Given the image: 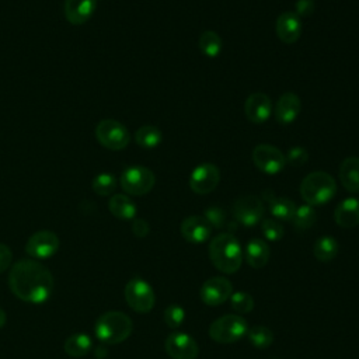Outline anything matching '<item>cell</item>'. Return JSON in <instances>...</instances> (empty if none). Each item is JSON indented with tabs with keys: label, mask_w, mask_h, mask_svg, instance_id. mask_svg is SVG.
Returning a JSON list of instances; mask_svg holds the SVG:
<instances>
[{
	"label": "cell",
	"mask_w": 359,
	"mask_h": 359,
	"mask_svg": "<svg viewBox=\"0 0 359 359\" xmlns=\"http://www.w3.org/2000/svg\"><path fill=\"white\" fill-rule=\"evenodd\" d=\"M209 257L216 269L223 273H234L243 262V250L231 233H220L209 243Z\"/></svg>",
	"instance_id": "obj_2"
},
{
	"label": "cell",
	"mask_w": 359,
	"mask_h": 359,
	"mask_svg": "<svg viewBox=\"0 0 359 359\" xmlns=\"http://www.w3.org/2000/svg\"><path fill=\"white\" fill-rule=\"evenodd\" d=\"M8 286L20 300L41 304L50 297L55 287V279L45 265L36 259L27 258L17 261L11 266Z\"/></svg>",
	"instance_id": "obj_1"
},
{
	"label": "cell",
	"mask_w": 359,
	"mask_h": 359,
	"mask_svg": "<svg viewBox=\"0 0 359 359\" xmlns=\"http://www.w3.org/2000/svg\"><path fill=\"white\" fill-rule=\"evenodd\" d=\"M220 181V171L212 163H203L194 168L189 177V187L198 195L212 192Z\"/></svg>",
	"instance_id": "obj_13"
},
{
	"label": "cell",
	"mask_w": 359,
	"mask_h": 359,
	"mask_svg": "<svg viewBox=\"0 0 359 359\" xmlns=\"http://www.w3.org/2000/svg\"><path fill=\"white\" fill-rule=\"evenodd\" d=\"M251 157L255 167L268 175H275L280 172L286 164L285 154L278 147L271 144L255 146Z\"/></svg>",
	"instance_id": "obj_9"
},
{
	"label": "cell",
	"mask_w": 359,
	"mask_h": 359,
	"mask_svg": "<svg viewBox=\"0 0 359 359\" xmlns=\"http://www.w3.org/2000/svg\"><path fill=\"white\" fill-rule=\"evenodd\" d=\"M261 230L264 237L269 241H279L283 237V226L275 219H264Z\"/></svg>",
	"instance_id": "obj_34"
},
{
	"label": "cell",
	"mask_w": 359,
	"mask_h": 359,
	"mask_svg": "<svg viewBox=\"0 0 359 359\" xmlns=\"http://www.w3.org/2000/svg\"><path fill=\"white\" fill-rule=\"evenodd\" d=\"M132 330V320L122 311H107L97 318L94 325L95 337L107 345L123 342L129 338Z\"/></svg>",
	"instance_id": "obj_3"
},
{
	"label": "cell",
	"mask_w": 359,
	"mask_h": 359,
	"mask_svg": "<svg viewBox=\"0 0 359 359\" xmlns=\"http://www.w3.org/2000/svg\"><path fill=\"white\" fill-rule=\"evenodd\" d=\"M128 306L136 313H149L156 303L153 287L142 278H133L125 285L123 290Z\"/></svg>",
	"instance_id": "obj_8"
},
{
	"label": "cell",
	"mask_w": 359,
	"mask_h": 359,
	"mask_svg": "<svg viewBox=\"0 0 359 359\" xmlns=\"http://www.w3.org/2000/svg\"><path fill=\"white\" fill-rule=\"evenodd\" d=\"M285 158L286 163L290 165H303L307 161L309 154L303 147H292Z\"/></svg>",
	"instance_id": "obj_36"
},
{
	"label": "cell",
	"mask_w": 359,
	"mask_h": 359,
	"mask_svg": "<svg viewBox=\"0 0 359 359\" xmlns=\"http://www.w3.org/2000/svg\"><path fill=\"white\" fill-rule=\"evenodd\" d=\"M59 250V237L50 230H39L34 233L27 244L25 252L34 259H46Z\"/></svg>",
	"instance_id": "obj_11"
},
{
	"label": "cell",
	"mask_w": 359,
	"mask_h": 359,
	"mask_svg": "<svg viewBox=\"0 0 359 359\" xmlns=\"http://www.w3.org/2000/svg\"><path fill=\"white\" fill-rule=\"evenodd\" d=\"M233 285L224 276H213L208 279L199 292L201 300L208 306H220L230 299Z\"/></svg>",
	"instance_id": "obj_14"
},
{
	"label": "cell",
	"mask_w": 359,
	"mask_h": 359,
	"mask_svg": "<svg viewBox=\"0 0 359 359\" xmlns=\"http://www.w3.org/2000/svg\"><path fill=\"white\" fill-rule=\"evenodd\" d=\"M6 321H7V316H6V311H4V310L0 307V328H1V327H4Z\"/></svg>",
	"instance_id": "obj_41"
},
{
	"label": "cell",
	"mask_w": 359,
	"mask_h": 359,
	"mask_svg": "<svg viewBox=\"0 0 359 359\" xmlns=\"http://www.w3.org/2000/svg\"><path fill=\"white\" fill-rule=\"evenodd\" d=\"M339 251L338 241L331 236H323L316 240L313 247L314 257L321 262H330L332 261Z\"/></svg>",
	"instance_id": "obj_25"
},
{
	"label": "cell",
	"mask_w": 359,
	"mask_h": 359,
	"mask_svg": "<svg viewBox=\"0 0 359 359\" xmlns=\"http://www.w3.org/2000/svg\"><path fill=\"white\" fill-rule=\"evenodd\" d=\"M109 212L121 220H133L136 216V205L135 202L123 194H116L108 201Z\"/></svg>",
	"instance_id": "obj_23"
},
{
	"label": "cell",
	"mask_w": 359,
	"mask_h": 359,
	"mask_svg": "<svg viewBox=\"0 0 359 359\" xmlns=\"http://www.w3.org/2000/svg\"><path fill=\"white\" fill-rule=\"evenodd\" d=\"M230 306L237 314H247L254 309V297L244 290L233 292L230 296Z\"/></svg>",
	"instance_id": "obj_32"
},
{
	"label": "cell",
	"mask_w": 359,
	"mask_h": 359,
	"mask_svg": "<svg viewBox=\"0 0 359 359\" xmlns=\"http://www.w3.org/2000/svg\"><path fill=\"white\" fill-rule=\"evenodd\" d=\"M275 29H276V34H278V36L282 42L293 43L299 39L300 32H302L300 17L296 13H292V11L282 13L276 18Z\"/></svg>",
	"instance_id": "obj_18"
},
{
	"label": "cell",
	"mask_w": 359,
	"mask_h": 359,
	"mask_svg": "<svg viewBox=\"0 0 359 359\" xmlns=\"http://www.w3.org/2000/svg\"><path fill=\"white\" fill-rule=\"evenodd\" d=\"M317 220V213L311 205H302L296 208V212L292 217L293 226L296 230L310 229Z\"/></svg>",
	"instance_id": "obj_30"
},
{
	"label": "cell",
	"mask_w": 359,
	"mask_h": 359,
	"mask_svg": "<svg viewBox=\"0 0 359 359\" xmlns=\"http://www.w3.org/2000/svg\"><path fill=\"white\" fill-rule=\"evenodd\" d=\"M335 194V180L324 171H314L309 174L300 184V195L304 202L311 206L327 203L330 199L334 198Z\"/></svg>",
	"instance_id": "obj_4"
},
{
	"label": "cell",
	"mask_w": 359,
	"mask_h": 359,
	"mask_svg": "<svg viewBox=\"0 0 359 359\" xmlns=\"http://www.w3.org/2000/svg\"><path fill=\"white\" fill-rule=\"evenodd\" d=\"M97 8V0H65L63 13L73 25L87 22Z\"/></svg>",
	"instance_id": "obj_17"
},
{
	"label": "cell",
	"mask_w": 359,
	"mask_h": 359,
	"mask_svg": "<svg viewBox=\"0 0 359 359\" xmlns=\"http://www.w3.org/2000/svg\"><path fill=\"white\" fill-rule=\"evenodd\" d=\"M269 202V210L272 216L278 220H292L296 205L289 198H275V196H265Z\"/></svg>",
	"instance_id": "obj_26"
},
{
	"label": "cell",
	"mask_w": 359,
	"mask_h": 359,
	"mask_svg": "<svg viewBox=\"0 0 359 359\" xmlns=\"http://www.w3.org/2000/svg\"><path fill=\"white\" fill-rule=\"evenodd\" d=\"M164 348L171 359H196L199 346L196 341L185 332H172L165 338Z\"/></svg>",
	"instance_id": "obj_12"
},
{
	"label": "cell",
	"mask_w": 359,
	"mask_h": 359,
	"mask_svg": "<svg viewBox=\"0 0 359 359\" xmlns=\"http://www.w3.org/2000/svg\"><path fill=\"white\" fill-rule=\"evenodd\" d=\"M244 112L248 121L254 123H262L268 121L272 112V104L269 97L264 93L251 94L244 104Z\"/></svg>",
	"instance_id": "obj_16"
},
{
	"label": "cell",
	"mask_w": 359,
	"mask_h": 359,
	"mask_svg": "<svg viewBox=\"0 0 359 359\" xmlns=\"http://www.w3.org/2000/svg\"><path fill=\"white\" fill-rule=\"evenodd\" d=\"M161 132L158 128L151 126V125H144L139 128L135 133V140L136 143L143 147V149H153L161 142Z\"/></svg>",
	"instance_id": "obj_28"
},
{
	"label": "cell",
	"mask_w": 359,
	"mask_h": 359,
	"mask_svg": "<svg viewBox=\"0 0 359 359\" xmlns=\"http://www.w3.org/2000/svg\"><path fill=\"white\" fill-rule=\"evenodd\" d=\"M164 323L170 328H178L185 320V310L180 304H170L163 314Z\"/></svg>",
	"instance_id": "obj_33"
},
{
	"label": "cell",
	"mask_w": 359,
	"mask_h": 359,
	"mask_svg": "<svg viewBox=\"0 0 359 359\" xmlns=\"http://www.w3.org/2000/svg\"><path fill=\"white\" fill-rule=\"evenodd\" d=\"M248 323L240 314H224L209 327V337L219 344H233L247 335Z\"/></svg>",
	"instance_id": "obj_5"
},
{
	"label": "cell",
	"mask_w": 359,
	"mask_h": 359,
	"mask_svg": "<svg viewBox=\"0 0 359 359\" xmlns=\"http://www.w3.org/2000/svg\"><path fill=\"white\" fill-rule=\"evenodd\" d=\"M13 261V252L8 248V245L0 243V273L7 271Z\"/></svg>",
	"instance_id": "obj_37"
},
{
	"label": "cell",
	"mask_w": 359,
	"mask_h": 359,
	"mask_svg": "<svg viewBox=\"0 0 359 359\" xmlns=\"http://www.w3.org/2000/svg\"><path fill=\"white\" fill-rule=\"evenodd\" d=\"M198 45L201 52L208 57H216L222 50V39L215 31H203Z\"/></svg>",
	"instance_id": "obj_29"
},
{
	"label": "cell",
	"mask_w": 359,
	"mask_h": 359,
	"mask_svg": "<svg viewBox=\"0 0 359 359\" xmlns=\"http://www.w3.org/2000/svg\"><path fill=\"white\" fill-rule=\"evenodd\" d=\"M203 217L208 220L210 227L222 229V227L226 226V213L219 206H210V208L205 209Z\"/></svg>",
	"instance_id": "obj_35"
},
{
	"label": "cell",
	"mask_w": 359,
	"mask_h": 359,
	"mask_svg": "<svg viewBox=\"0 0 359 359\" xmlns=\"http://www.w3.org/2000/svg\"><path fill=\"white\" fill-rule=\"evenodd\" d=\"M234 219L243 226L251 227L261 222L264 215V203L255 195L240 196L231 208Z\"/></svg>",
	"instance_id": "obj_10"
},
{
	"label": "cell",
	"mask_w": 359,
	"mask_h": 359,
	"mask_svg": "<svg viewBox=\"0 0 359 359\" xmlns=\"http://www.w3.org/2000/svg\"><path fill=\"white\" fill-rule=\"evenodd\" d=\"M91 188L100 196H109L116 188V178L109 172H101L94 177Z\"/></svg>",
	"instance_id": "obj_31"
},
{
	"label": "cell",
	"mask_w": 359,
	"mask_h": 359,
	"mask_svg": "<svg viewBox=\"0 0 359 359\" xmlns=\"http://www.w3.org/2000/svg\"><path fill=\"white\" fill-rule=\"evenodd\" d=\"M95 356H97L98 359H104V358L107 356V349H105V346H98V348L95 349Z\"/></svg>",
	"instance_id": "obj_40"
},
{
	"label": "cell",
	"mask_w": 359,
	"mask_h": 359,
	"mask_svg": "<svg viewBox=\"0 0 359 359\" xmlns=\"http://www.w3.org/2000/svg\"><path fill=\"white\" fill-rule=\"evenodd\" d=\"M335 223L341 227L351 229L359 224V199L348 198L342 201L334 212Z\"/></svg>",
	"instance_id": "obj_20"
},
{
	"label": "cell",
	"mask_w": 359,
	"mask_h": 359,
	"mask_svg": "<svg viewBox=\"0 0 359 359\" xmlns=\"http://www.w3.org/2000/svg\"><path fill=\"white\" fill-rule=\"evenodd\" d=\"M339 178L349 192H359V157H348L341 163Z\"/></svg>",
	"instance_id": "obj_22"
},
{
	"label": "cell",
	"mask_w": 359,
	"mask_h": 359,
	"mask_svg": "<svg viewBox=\"0 0 359 359\" xmlns=\"http://www.w3.org/2000/svg\"><path fill=\"white\" fill-rule=\"evenodd\" d=\"M150 231V227H149V223L144 220V219H133L132 222V233L139 237V238H143L149 234Z\"/></svg>",
	"instance_id": "obj_38"
},
{
	"label": "cell",
	"mask_w": 359,
	"mask_h": 359,
	"mask_svg": "<svg viewBox=\"0 0 359 359\" xmlns=\"http://www.w3.org/2000/svg\"><path fill=\"white\" fill-rule=\"evenodd\" d=\"M95 137L108 150H122L130 142V135L125 125L115 119H102L95 126Z\"/></svg>",
	"instance_id": "obj_7"
},
{
	"label": "cell",
	"mask_w": 359,
	"mask_h": 359,
	"mask_svg": "<svg viewBox=\"0 0 359 359\" xmlns=\"http://www.w3.org/2000/svg\"><path fill=\"white\" fill-rule=\"evenodd\" d=\"M212 233V227L203 216H189L181 223L182 237L192 244L205 243Z\"/></svg>",
	"instance_id": "obj_15"
},
{
	"label": "cell",
	"mask_w": 359,
	"mask_h": 359,
	"mask_svg": "<svg viewBox=\"0 0 359 359\" xmlns=\"http://www.w3.org/2000/svg\"><path fill=\"white\" fill-rule=\"evenodd\" d=\"M314 11L313 0H297L296 1V14L299 17H309Z\"/></svg>",
	"instance_id": "obj_39"
},
{
	"label": "cell",
	"mask_w": 359,
	"mask_h": 359,
	"mask_svg": "<svg viewBox=\"0 0 359 359\" xmlns=\"http://www.w3.org/2000/svg\"><path fill=\"white\" fill-rule=\"evenodd\" d=\"M247 338L254 348L266 349L273 342V332L265 325H254L252 328H248Z\"/></svg>",
	"instance_id": "obj_27"
},
{
	"label": "cell",
	"mask_w": 359,
	"mask_h": 359,
	"mask_svg": "<svg viewBox=\"0 0 359 359\" xmlns=\"http://www.w3.org/2000/svg\"><path fill=\"white\" fill-rule=\"evenodd\" d=\"M156 182V177L151 170L142 165H132L122 171L119 184L121 188L132 196H142L149 194Z\"/></svg>",
	"instance_id": "obj_6"
},
{
	"label": "cell",
	"mask_w": 359,
	"mask_h": 359,
	"mask_svg": "<svg viewBox=\"0 0 359 359\" xmlns=\"http://www.w3.org/2000/svg\"><path fill=\"white\" fill-rule=\"evenodd\" d=\"M300 98L294 93H285L279 97L275 105V118L279 123L286 125L293 122L300 112Z\"/></svg>",
	"instance_id": "obj_19"
},
{
	"label": "cell",
	"mask_w": 359,
	"mask_h": 359,
	"mask_svg": "<svg viewBox=\"0 0 359 359\" xmlns=\"http://www.w3.org/2000/svg\"><path fill=\"white\" fill-rule=\"evenodd\" d=\"M245 261L250 266L259 269L262 266H265L269 261L271 257V250L268 247V244L261 240V238H252L248 241V244L245 245Z\"/></svg>",
	"instance_id": "obj_21"
},
{
	"label": "cell",
	"mask_w": 359,
	"mask_h": 359,
	"mask_svg": "<svg viewBox=\"0 0 359 359\" xmlns=\"http://www.w3.org/2000/svg\"><path fill=\"white\" fill-rule=\"evenodd\" d=\"M93 346V341L91 338L84 334V332H77V334H73L70 335L66 341H65V352L72 356V358H81V356H86L90 349Z\"/></svg>",
	"instance_id": "obj_24"
}]
</instances>
